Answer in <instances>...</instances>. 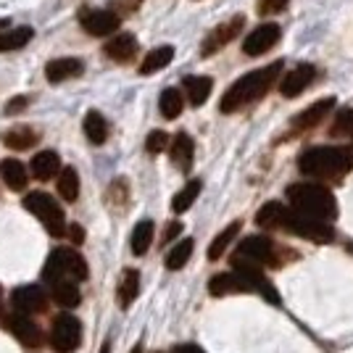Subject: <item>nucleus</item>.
<instances>
[{"mask_svg": "<svg viewBox=\"0 0 353 353\" xmlns=\"http://www.w3.org/2000/svg\"><path fill=\"white\" fill-rule=\"evenodd\" d=\"M280 74H282V61L269 63L264 69H256V72L240 77L235 85L224 92V98H221V103H219L221 114H235L240 108L261 101L266 92L272 90V85H277Z\"/></svg>", "mask_w": 353, "mask_h": 353, "instance_id": "1", "label": "nucleus"}, {"mask_svg": "<svg viewBox=\"0 0 353 353\" xmlns=\"http://www.w3.org/2000/svg\"><path fill=\"white\" fill-rule=\"evenodd\" d=\"M301 174L316 176V179H338L353 169V145H330V148H309L298 159Z\"/></svg>", "mask_w": 353, "mask_h": 353, "instance_id": "2", "label": "nucleus"}, {"mask_svg": "<svg viewBox=\"0 0 353 353\" xmlns=\"http://www.w3.org/2000/svg\"><path fill=\"white\" fill-rule=\"evenodd\" d=\"M288 201H290L293 211L314 216V219L332 221L338 216L335 195L324 185H316V182H295V185H290L288 188Z\"/></svg>", "mask_w": 353, "mask_h": 353, "instance_id": "3", "label": "nucleus"}, {"mask_svg": "<svg viewBox=\"0 0 353 353\" xmlns=\"http://www.w3.org/2000/svg\"><path fill=\"white\" fill-rule=\"evenodd\" d=\"M90 274L85 259L72 248H56L48 261H45L43 269V280L53 282V280H74V282H85Z\"/></svg>", "mask_w": 353, "mask_h": 353, "instance_id": "4", "label": "nucleus"}, {"mask_svg": "<svg viewBox=\"0 0 353 353\" xmlns=\"http://www.w3.org/2000/svg\"><path fill=\"white\" fill-rule=\"evenodd\" d=\"M274 243L264 235H248L237 243L235 253H232V269L235 266H253V269H261V266H272L274 261Z\"/></svg>", "mask_w": 353, "mask_h": 353, "instance_id": "5", "label": "nucleus"}, {"mask_svg": "<svg viewBox=\"0 0 353 353\" xmlns=\"http://www.w3.org/2000/svg\"><path fill=\"white\" fill-rule=\"evenodd\" d=\"M24 206L27 211H32L37 219L43 221V227L53 237L66 235V219H63V208L59 206L56 198H50L48 192H30L24 198Z\"/></svg>", "mask_w": 353, "mask_h": 353, "instance_id": "6", "label": "nucleus"}, {"mask_svg": "<svg viewBox=\"0 0 353 353\" xmlns=\"http://www.w3.org/2000/svg\"><path fill=\"white\" fill-rule=\"evenodd\" d=\"M285 230L298 237H303V240H311V243H332V237H335V230H332L330 221L314 219V216H306V214H298L293 208L288 211Z\"/></svg>", "mask_w": 353, "mask_h": 353, "instance_id": "7", "label": "nucleus"}, {"mask_svg": "<svg viewBox=\"0 0 353 353\" xmlns=\"http://www.w3.org/2000/svg\"><path fill=\"white\" fill-rule=\"evenodd\" d=\"M50 343L59 353H74L82 343V324L72 314H61L53 319V332Z\"/></svg>", "mask_w": 353, "mask_h": 353, "instance_id": "8", "label": "nucleus"}, {"mask_svg": "<svg viewBox=\"0 0 353 353\" xmlns=\"http://www.w3.org/2000/svg\"><path fill=\"white\" fill-rule=\"evenodd\" d=\"M277 43H280V24L269 21V24H261L250 32L243 43V50H245V56H264Z\"/></svg>", "mask_w": 353, "mask_h": 353, "instance_id": "9", "label": "nucleus"}, {"mask_svg": "<svg viewBox=\"0 0 353 353\" xmlns=\"http://www.w3.org/2000/svg\"><path fill=\"white\" fill-rule=\"evenodd\" d=\"M11 303L21 314H40L48 309V293H45L43 285H24V288H16L11 293Z\"/></svg>", "mask_w": 353, "mask_h": 353, "instance_id": "10", "label": "nucleus"}, {"mask_svg": "<svg viewBox=\"0 0 353 353\" xmlns=\"http://www.w3.org/2000/svg\"><path fill=\"white\" fill-rule=\"evenodd\" d=\"M243 24H245V19L243 16H232L230 21H224V24H219L216 30L208 34L206 40H203V48H201V53L203 56H214L216 50H221L227 43H232L237 34H240V30H243Z\"/></svg>", "mask_w": 353, "mask_h": 353, "instance_id": "11", "label": "nucleus"}, {"mask_svg": "<svg viewBox=\"0 0 353 353\" xmlns=\"http://www.w3.org/2000/svg\"><path fill=\"white\" fill-rule=\"evenodd\" d=\"M314 77H316V69L311 63H301V66H295L293 72H288L282 77L280 92L285 98H295V95H301L314 82Z\"/></svg>", "mask_w": 353, "mask_h": 353, "instance_id": "12", "label": "nucleus"}, {"mask_svg": "<svg viewBox=\"0 0 353 353\" xmlns=\"http://www.w3.org/2000/svg\"><path fill=\"white\" fill-rule=\"evenodd\" d=\"M82 27L85 32H90L92 37H108V34H114L119 30V16L111 14V11H103V8H98V11H85L82 14Z\"/></svg>", "mask_w": 353, "mask_h": 353, "instance_id": "13", "label": "nucleus"}, {"mask_svg": "<svg viewBox=\"0 0 353 353\" xmlns=\"http://www.w3.org/2000/svg\"><path fill=\"white\" fill-rule=\"evenodd\" d=\"M8 330H11L14 338L19 340L21 345H27V348H37V345L43 343V332H40V327L30 319V314H14V316H8Z\"/></svg>", "mask_w": 353, "mask_h": 353, "instance_id": "14", "label": "nucleus"}, {"mask_svg": "<svg viewBox=\"0 0 353 353\" xmlns=\"http://www.w3.org/2000/svg\"><path fill=\"white\" fill-rule=\"evenodd\" d=\"M335 105V98H324V101H316L314 105H309L306 111H301L298 117L293 119V130L295 132H309L314 127H319L324 121V117L332 111Z\"/></svg>", "mask_w": 353, "mask_h": 353, "instance_id": "15", "label": "nucleus"}, {"mask_svg": "<svg viewBox=\"0 0 353 353\" xmlns=\"http://www.w3.org/2000/svg\"><path fill=\"white\" fill-rule=\"evenodd\" d=\"M288 211L282 201H269L264 206L256 211V224L261 230H285V219H288Z\"/></svg>", "mask_w": 353, "mask_h": 353, "instance_id": "16", "label": "nucleus"}, {"mask_svg": "<svg viewBox=\"0 0 353 353\" xmlns=\"http://www.w3.org/2000/svg\"><path fill=\"white\" fill-rule=\"evenodd\" d=\"M85 72V63L79 59H56L45 66V77L48 82L59 85V82H66V79H74Z\"/></svg>", "mask_w": 353, "mask_h": 353, "instance_id": "17", "label": "nucleus"}, {"mask_svg": "<svg viewBox=\"0 0 353 353\" xmlns=\"http://www.w3.org/2000/svg\"><path fill=\"white\" fill-rule=\"evenodd\" d=\"M32 169V176L34 179H40V182H48V179H53V176H59L61 172V159L56 150H40L30 163Z\"/></svg>", "mask_w": 353, "mask_h": 353, "instance_id": "18", "label": "nucleus"}, {"mask_svg": "<svg viewBox=\"0 0 353 353\" xmlns=\"http://www.w3.org/2000/svg\"><path fill=\"white\" fill-rule=\"evenodd\" d=\"M50 298L61 309H74V306H79L82 293H79V285L74 280H53L50 282Z\"/></svg>", "mask_w": 353, "mask_h": 353, "instance_id": "19", "label": "nucleus"}, {"mask_svg": "<svg viewBox=\"0 0 353 353\" xmlns=\"http://www.w3.org/2000/svg\"><path fill=\"white\" fill-rule=\"evenodd\" d=\"M103 50L108 59L119 61V63H127V61H132L134 53H137V40H134V34H117L114 40L105 43Z\"/></svg>", "mask_w": 353, "mask_h": 353, "instance_id": "20", "label": "nucleus"}, {"mask_svg": "<svg viewBox=\"0 0 353 353\" xmlns=\"http://www.w3.org/2000/svg\"><path fill=\"white\" fill-rule=\"evenodd\" d=\"M192 156H195L192 137L188 132H179L174 140H172V161H174L176 169H182V172H190Z\"/></svg>", "mask_w": 353, "mask_h": 353, "instance_id": "21", "label": "nucleus"}, {"mask_svg": "<svg viewBox=\"0 0 353 353\" xmlns=\"http://www.w3.org/2000/svg\"><path fill=\"white\" fill-rule=\"evenodd\" d=\"M0 176H3V182L11 188V190L21 192L27 188V166L21 161H16V159H6V161H0Z\"/></svg>", "mask_w": 353, "mask_h": 353, "instance_id": "22", "label": "nucleus"}, {"mask_svg": "<svg viewBox=\"0 0 353 353\" xmlns=\"http://www.w3.org/2000/svg\"><path fill=\"white\" fill-rule=\"evenodd\" d=\"M3 143L11 150H30V148L40 143V134L34 132L32 127H14V130H8L3 134Z\"/></svg>", "mask_w": 353, "mask_h": 353, "instance_id": "23", "label": "nucleus"}, {"mask_svg": "<svg viewBox=\"0 0 353 353\" xmlns=\"http://www.w3.org/2000/svg\"><path fill=\"white\" fill-rule=\"evenodd\" d=\"M185 92H188V101L190 105H203L214 90V82L211 77H185Z\"/></svg>", "mask_w": 353, "mask_h": 353, "instance_id": "24", "label": "nucleus"}, {"mask_svg": "<svg viewBox=\"0 0 353 353\" xmlns=\"http://www.w3.org/2000/svg\"><path fill=\"white\" fill-rule=\"evenodd\" d=\"M140 293V272L137 269H127L121 274V282H119V306L121 309H130L134 303V298Z\"/></svg>", "mask_w": 353, "mask_h": 353, "instance_id": "25", "label": "nucleus"}, {"mask_svg": "<svg viewBox=\"0 0 353 353\" xmlns=\"http://www.w3.org/2000/svg\"><path fill=\"white\" fill-rule=\"evenodd\" d=\"M240 221H232V224H227L224 230H221L219 235L211 240V245H208V261H219L221 259V253L230 248V243L235 240L237 235H240Z\"/></svg>", "mask_w": 353, "mask_h": 353, "instance_id": "26", "label": "nucleus"}, {"mask_svg": "<svg viewBox=\"0 0 353 353\" xmlns=\"http://www.w3.org/2000/svg\"><path fill=\"white\" fill-rule=\"evenodd\" d=\"M174 59V48L172 45H161V48H156V50H150L143 61V66H140V74H156L161 72L163 66H169Z\"/></svg>", "mask_w": 353, "mask_h": 353, "instance_id": "27", "label": "nucleus"}, {"mask_svg": "<svg viewBox=\"0 0 353 353\" xmlns=\"http://www.w3.org/2000/svg\"><path fill=\"white\" fill-rule=\"evenodd\" d=\"M59 195L66 203H74L79 198V174L74 166H66L59 172Z\"/></svg>", "mask_w": 353, "mask_h": 353, "instance_id": "28", "label": "nucleus"}, {"mask_svg": "<svg viewBox=\"0 0 353 353\" xmlns=\"http://www.w3.org/2000/svg\"><path fill=\"white\" fill-rule=\"evenodd\" d=\"M34 32L30 27H16V30L0 32V53H8V50H21L24 45L32 40Z\"/></svg>", "mask_w": 353, "mask_h": 353, "instance_id": "29", "label": "nucleus"}, {"mask_svg": "<svg viewBox=\"0 0 353 353\" xmlns=\"http://www.w3.org/2000/svg\"><path fill=\"white\" fill-rule=\"evenodd\" d=\"M85 134H88V140L92 145H103L105 143L108 124H105V119L98 111H88V117H85Z\"/></svg>", "mask_w": 353, "mask_h": 353, "instance_id": "30", "label": "nucleus"}, {"mask_svg": "<svg viewBox=\"0 0 353 353\" xmlns=\"http://www.w3.org/2000/svg\"><path fill=\"white\" fill-rule=\"evenodd\" d=\"M192 248H195V243H192L190 237H185V240H179L174 248L169 250V256H166V269H172V272H176V269H182V266L190 261L192 256Z\"/></svg>", "mask_w": 353, "mask_h": 353, "instance_id": "31", "label": "nucleus"}, {"mask_svg": "<svg viewBox=\"0 0 353 353\" xmlns=\"http://www.w3.org/2000/svg\"><path fill=\"white\" fill-rule=\"evenodd\" d=\"M201 188H203V185H201V179H192V182H188L182 190L176 192L174 201H172V208H174V214H185V211H188V208L195 203V198L201 195Z\"/></svg>", "mask_w": 353, "mask_h": 353, "instance_id": "32", "label": "nucleus"}, {"mask_svg": "<svg viewBox=\"0 0 353 353\" xmlns=\"http://www.w3.org/2000/svg\"><path fill=\"white\" fill-rule=\"evenodd\" d=\"M159 105H161V117L163 119H176L179 114H182V108H185L182 92H179L176 88H166L161 92V101H159Z\"/></svg>", "mask_w": 353, "mask_h": 353, "instance_id": "33", "label": "nucleus"}, {"mask_svg": "<svg viewBox=\"0 0 353 353\" xmlns=\"http://www.w3.org/2000/svg\"><path fill=\"white\" fill-rule=\"evenodd\" d=\"M150 243H153V221L143 219L132 230V253H134V256H143V253H148Z\"/></svg>", "mask_w": 353, "mask_h": 353, "instance_id": "34", "label": "nucleus"}, {"mask_svg": "<svg viewBox=\"0 0 353 353\" xmlns=\"http://www.w3.org/2000/svg\"><path fill=\"white\" fill-rule=\"evenodd\" d=\"M330 132L335 137H343V134H353V108H340L335 121H332V130Z\"/></svg>", "mask_w": 353, "mask_h": 353, "instance_id": "35", "label": "nucleus"}, {"mask_svg": "<svg viewBox=\"0 0 353 353\" xmlns=\"http://www.w3.org/2000/svg\"><path fill=\"white\" fill-rule=\"evenodd\" d=\"M169 148V134L161 132V130H153V132L148 134L145 140V150L148 153H161V150H166Z\"/></svg>", "mask_w": 353, "mask_h": 353, "instance_id": "36", "label": "nucleus"}, {"mask_svg": "<svg viewBox=\"0 0 353 353\" xmlns=\"http://www.w3.org/2000/svg\"><path fill=\"white\" fill-rule=\"evenodd\" d=\"M108 198H111L114 203H127V198H130L127 182H124V179H117V182L111 185V190H108Z\"/></svg>", "mask_w": 353, "mask_h": 353, "instance_id": "37", "label": "nucleus"}, {"mask_svg": "<svg viewBox=\"0 0 353 353\" xmlns=\"http://www.w3.org/2000/svg\"><path fill=\"white\" fill-rule=\"evenodd\" d=\"M288 6V0H259V14L261 16H272V14H280L282 8Z\"/></svg>", "mask_w": 353, "mask_h": 353, "instance_id": "38", "label": "nucleus"}, {"mask_svg": "<svg viewBox=\"0 0 353 353\" xmlns=\"http://www.w3.org/2000/svg\"><path fill=\"white\" fill-rule=\"evenodd\" d=\"M182 232V224L179 221H172L169 227H166V232H163V245H169V243H174L176 237Z\"/></svg>", "mask_w": 353, "mask_h": 353, "instance_id": "39", "label": "nucleus"}, {"mask_svg": "<svg viewBox=\"0 0 353 353\" xmlns=\"http://www.w3.org/2000/svg\"><path fill=\"white\" fill-rule=\"evenodd\" d=\"M66 235L72 237L74 245H82V243H85V230H82L79 224H72V227H66Z\"/></svg>", "mask_w": 353, "mask_h": 353, "instance_id": "40", "label": "nucleus"}, {"mask_svg": "<svg viewBox=\"0 0 353 353\" xmlns=\"http://www.w3.org/2000/svg\"><path fill=\"white\" fill-rule=\"evenodd\" d=\"M27 103H30V98H14V101L8 103V108H6V114H11V117H14V114H19V111H24Z\"/></svg>", "mask_w": 353, "mask_h": 353, "instance_id": "41", "label": "nucleus"}, {"mask_svg": "<svg viewBox=\"0 0 353 353\" xmlns=\"http://www.w3.org/2000/svg\"><path fill=\"white\" fill-rule=\"evenodd\" d=\"M174 353H206V351H201V348L192 345V343H185V345H176Z\"/></svg>", "mask_w": 353, "mask_h": 353, "instance_id": "42", "label": "nucleus"}, {"mask_svg": "<svg viewBox=\"0 0 353 353\" xmlns=\"http://www.w3.org/2000/svg\"><path fill=\"white\" fill-rule=\"evenodd\" d=\"M108 351H111V348H108V343H105V345H103V351H101V353H108Z\"/></svg>", "mask_w": 353, "mask_h": 353, "instance_id": "43", "label": "nucleus"}, {"mask_svg": "<svg viewBox=\"0 0 353 353\" xmlns=\"http://www.w3.org/2000/svg\"><path fill=\"white\" fill-rule=\"evenodd\" d=\"M3 27H6V19H0V30H3Z\"/></svg>", "mask_w": 353, "mask_h": 353, "instance_id": "44", "label": "nucleus"}, {"mask_svg": "<svg viewBox=\"0 0 353 353\" xmlns=\"http://www.w3.org/2000/svg\"><path fill=\"white\" fill-rule=\"evenodd\" d=\"M132 353H140V345H137V348H134V351Z\"/></svg>", "mask_w": 353, "mask_h": 353, "instance_id": "45", "label": "nucleus"}]
</instances>
